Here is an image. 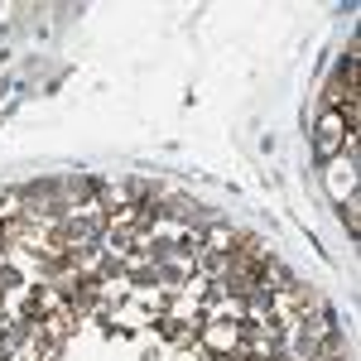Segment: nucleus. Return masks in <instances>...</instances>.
I'll list each match as a JSON object with an SVG mask.
<instances>
[{"instance_id": "4", "label": "nucleus", "mask_w": 361, "mask_h": 361, "mask_svg": "<svg viewBox=\"0 0 361 361\" xmlns=\"http://www.w3.org/2000/svg\"><path fill=\"white\" fill-rule=\"evenodd\" d=\"M111 323H121V328H145V323H154V318L140 313V308H121V313H111Z\"/></svg>"}, {"instance_id": "1", "label": "nucleus", "mask_w": 361, "mask_h": 361, "mask_svg": "<svg viewBox=\"0 0 361 361\" xmlns=\"http://www.w3.org/2000/svg\"><path fill=\"white\" fill-rule=\"evenodd\" d=\"M357 135H347V159H333L328 164V193L337 202H347V197H357Z\"/></svg>"}, {"instance_id": "2", "label": "nucleus", "mask_w": 361, "mask_h": 361, "mask_svg": "<svg viewBox=\"0 0 361 361\" xmlns=\"http://www.w3.org/2000/svg\"><path fill=\"white\" fill-rule=\"evenodd\" d=\"M342 140H347V126H342V116H328V121H323V130H318V154H328V159H333V149L337 145H342Z\"/></svg>"}, {"instance_id": "5", "label": "nucleus", "mask_w": 361, "mask_h": 361, "mask_svg": "<svg viewBox=\"0 0 361 361\" xmlns=\"http://www.w3.org/2000/svg\"><path fill=\"white\" fill-rule=\"evenodd\" d=\"M342 217H347V226H352V236H357V231H361V217H357V197H347V202H342Z\"/></svg>"}, {"instance_id": "3", "label": "nucleus", "mask_w": 361, "mask_h": 361, "mask_svg": "<svg viewBox=\"0 0 361 361\" xmlns=\"http://www.w3.org/2000/svg\"><path fill=\"white\" fill-rule=\"evenodd\" d=\"M202 246L217 250V255H231V246H236V231H226V226H207V231H202Z\"/></svg>"}]
</instances>
